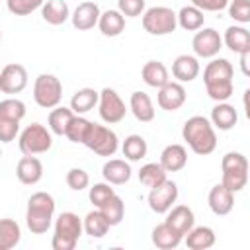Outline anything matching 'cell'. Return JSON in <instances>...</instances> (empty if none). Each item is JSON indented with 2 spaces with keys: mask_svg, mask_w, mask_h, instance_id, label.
Instances as JSON below:
<instances>
[{
  "mask_svg": "<svg viewBox=\"0 0 250 250\" xmlns=\"http://www.w3.org/2000/svg\"><path fill=\"white\" fill-rule=\"evenodd\" d=\"M232 76H234V68L227 59H215L211 62H207L205 70H203V82H205V90L207 96L215 102H227L232 96Z\"/></svg>",
  "mask_w": 250,
  "mask_h": 250,
  "instance_id": "1",
  "label": "cell"
},
{
  "mask_svg": "<svg viewBox=\"0 0 250 250\" xmlns=\"http://www.w3.org/2000/svg\"><path fill=\"white\" fill-rule=\"evenodd\" d=\"M182 137L188 143V146L199 154H211L217 146V135H215V127L211 125V121L203 115H193L189 117L184 127H182Z\"/></svg>",
  "mask_w": 250,
  "mask_h": 250,
  "instance_id": "2",
  "label": "cell"
},
{
  "mask_svg": "<svg viewBox=\"0 0 250 250\" xmlns=\"http://www.w3.org/2000/svg\"><path fill=\"white\" fill-rule=\"evenodd\" d=\"M55 215V199L47 191H37L27 199L25 225L33 234H43L49 230Z\"/></svg>",
  "mask_w": 250,
  "mask_h": 250,
  "instance_id": "3",
  "label": "cell"
},
{
  "mask_svg": "<svg viewBox=\"0 0 250 250\" xmlns=\"http://www.w3.org/2000/svg\"><path fill=\"white\" fill-rule=\"evenodd\" d=\"M82 221L76 213L64 211L55 221V234L51 240L53 250H72L82 234Z\"/></svg>",
  "mask_w": 250,
  "mask_h": 250,
  "instance_id": "4",
  "label": "cell"
},
{
  "mask_svg": "<svg viewBox=\"0 0 250 250\" xmlns=\"http://www.w3.org/2000/svg\"><path fill=\"white\" fill-rule=\"evenodd\" d=\"M223 180L221 184L232 193L240 191L248 184V160L242 152H227L221 160Z\"/></svg>",
  "mask_w": 250,
  "mask_h": 250,
  "instance_id": "5",
  "label": "cell"
},
{
  "mask_svg": "<svg viewBox=\"0 0 250 250\" xmlns=\"http://www.w3.org/2000/svg\"><path fill=\"white\" fill-rule=\"evenodd\" d=\"M82 145H86L98 156H113L117 152V148H119V139H117L115 131H111L109 127L98 125V123H90Z\"/></svg>",
  "mask_w": 250,
  "mask_h": 250,
  "instance_id": "6",
  "label": "cell"
},
{
  "mask_svg": "<svg viewBox=\"0 0 250 250\" xmlns=\"http://www.w3.org/2000/svg\"><path fill=\"white\" fill-rule=\"evenodd\" d=\"M62 84L55 74H39L33 82V100L43 109H53L61 104Z\"/></svg>",
  "mask_w": 250,
  "mask_h": 250,
  "instance_id": "7",
  "label": "cell"
},
{
  "mask_svg": "<svg viewBox=\"0 0 250 250\" xmlns=\"http://www.w3.org/2000/svg\"><path fill=\"white\" fill-rule=\"evenodd\" d=\"M20 150L23 154H43L53 146L51 131L41 123H31L20 133Z\"/></svg>",
  "mask_w": 250,
  "mask_h": 250,
  "instance_id": "8",
  "label": "cell"
},
{
  "mask_svg": "<svg viewBox=\"0 0 250 250\" xmlns=\"http://www.w3.org/2000/svg\"><path fill=\"white\" fill-rule=\"evenodd\" d=\"M143 27L150 35H168L178 27L176 12L166 6H154L143 12Z\"/></svg>",
  "mask_w": 250,
  "mask_h": 250,
  "instance_id": "9",
  "label": "cell"
},
{
  "mask_svg": "<svg viewBox=\"0 0 250 250\" xmlns=\"http://www.w3.org/2000/svg\"><path fill=\"white\" fill-rule=\"evenodd\" d=\"M98 105H100L98 111H100L102 121H105V123H109V125L119 123V121L125 117V113H127L123 100L119 98V94H117L113 88H104V90L100 92Z\"/></svg>",
  "mask_w": 250,
  "mask_h": 250,
  "instance_id": "10",
  "label": "cell"
},
{
  "mask_svg": "<svg viewBox=\"0 0 250 250\" xmlns=\"http://www.w3.org/2000/svg\"><path fill=\"white\" fill-rule=\"evenodd\" d=\"M191 47H193L195 57H199V59H213L223 49V39H221L219 31H215L213 27H201L193 35Z\"/></svg>",
  "mask_w": 250,
  "mask_h": 250,
  "instance_id": "11",
  "label": "cell"
},
{
  "mask_svg": "<svg viewBox=\"0 0 250 250\" xmlns=\"http://www.w3.org/2000/svg\"><path fill=\"white\" fill-rule=\"evenodd\" d=\"M178 199V186L172 180H164L162 184L150 188L148 191V207L154 213H166Z\"/></svg>",
  "mask_w": 250,
  "mask_h": 250,
  "instance_id": "12",
  "label": "cell"
},
{
  "mask_svg": "<svg viewBox=\"0 0 250 250\" xmlns=\"http://www.w3.org/2000/svg\"><path fill=\"white\" fill-rule=\"evenodd\" d=\"M27 86V70L25 66L12 62L0 70V92L2 94H20Z\"/></svg>",
  "mask_w": 250,
  "mask_h": 250,
  "instance_id": "13",
  "label": "cell"
},
{
  "mask_svg": "<svg viewBox=\"0 0 250 250\" xmlns=\"http://www.w3.org/2000/svg\"><path fill=\"white\" fill-rule=\"evenodd\" d=\"M156 102L164 111H176L186 104V88L182 82H166L162 88H158Z\"/></svg>",
  "mask_w": 250,
  "mask_h": 250,
  "instance_id": "14",
  "label": "cell"
},
{
  "mask_svg": "<svg viewBox=\"0 0 250 250\" xmlns=\"http://www.w3.org/2000/svg\"><path fill=\"white\" fill-rule=\"evenodd\" d=\"M100 6L96 2H80L74 12L70 14V20H72V25L78 29V31H88L92 29L94 25H98V20H100Z\"/></svg>",
  "mask_w": 250,
  "mask_h": 250,
  "instance_id": "15",
  "label": "cell"
},
{
  "mask_svg": "<svg viewBox=\"0 0 250 250\" xmlns=\"http://www.w3.org/2000/svg\"><path fill=\"white\" fill-rule=\"evenodd\" d=\"M207 203L215 215H219V217L229 215L234 207V193L230 189H227L223 184H217L211 188V191L207 195Z\"/></svg>",
  "mask_w": 250,
  "mask_h": 250,
  "instance_id": "16",
  "label": "cell"
},
{
  "mask_svg": "<svg viewBox=\"0 0 250 250\" xmlns=\"http://www.w3.org/2000/svg\"><path fill=\"white\" fill-rule=\"evenodd\" d=\"M16 176L25 186L37 184L43 178V164H41V160L35 158V156H31V154L21 156L20 162H18V166H16Z\"/></svg>",
  "mask_w": 250,
  "mask_h": 250,
  "instance_id": "17",
  "label": "cell"
},
{
  "mask_svg": "<svg viewBox=\"0 0 250 250\" xmlns=\"http://www.w3.org/2000/svg\"><path fill=\"white\" fill-rule=\"evenodd\" d=\"M102 176L111 186H123L131 180V166L121 158H109L102 168Z\"/></svg>",
  "mask_w": 250,
  "mask_h": 250,
  "instance_id": "18",
  "label": "cell"
},
{
  "mask_svg": "<svg viewBox=\"0 0 250 250\" xmlns=\"http://www.w3.org/2000/svg\"><path fill=\"white\" fill-rule=\"evenodd\" d=\"M199 74V61L193 55H180L172 62V76L178 82H191Z\"/></svg>",
  "mask_w": 250,
  "mask_h": 250,
  "instance_id": "19",
  "label": "cell"
},
{
  "mask_svg": "<svg viewBox=\"0 0 250 250\" xmlns=\"http://www.w3.org/2000/svg\"><path fill=\"white\" fill-rule=\"evenodd\" d=\"M166 221L174 230H178L182 236L195 225V217H193V211L188 207V205H172L168 211H166Z\"/></svg>",
  "mask_w": 250,
  "mask_h": 250,
  "instance_id": "20",
  "label": "cell"
},
{
  "mask_svg": "<svg viewBox=\"0 0 250 250\" xmlns=\"http://www.w3.org/2000/svg\"><path fill=\"white\" fill-rule=\"evenodd\" d=\"M223 43L236 55L250 53V31L244 25H230L225 31V37H221Z\"/></svg>",
  "mask_w": 250,
  "mask_h": 250,
  "instance_id": "21",
  "label": "cell"
},
{
  "mask_svg": "<svg viewBox=\"0 0 250 250\" xmlns=\"http://www.w3.org/2000/svg\"><path fill=\"white\" fill-rule=\"evenodd\" d=\"M238 121V113L234 109V105L227 104V102H217V105L211 109V125L217 127L219 131H229L236 125Z\"/></svg>",
  "mask_w": 250,
  "mask_h": 250,
  "instance_id": "22",
  "label": "cell"
},
{
  "mask_svg": "<svg viewBox=\"0 0 250 250\" xmlns=\"http://www.w3.org/2000/svg\"><path fill=\"white\" fill-rule=\"evenodd\" d=\"M188 164V150L182 145H168L160 152V166L166 172H180Z\"/></svg>",
  "mask_w": 250,
  "mask_h": 250,
  "instance_id": "23",
  "label": "cell"
},
{
  "mask_svg": "<svg viewBox=\"0 0 250 250\" xmlns=\"http://www.w3.org/2000/svg\"><path fill=\"white\" fill-rule=\"evenodd\" d=\"M129 109L135 115L137 121L141 123H148L154 119V105L152 100L148 98V94L145 92H133L131 100H129Z\"/></svg>",
  "mask_w": 250,
  "mask_h": 250,
  "instance_id": "24",
  "label": "cell"
},
{
  "mask_svg": "<svg viewBox=\"0 0 250 250\" xmlns=\"http://www.w3.org/2000/svg\"><path fill=\"white\" fill-rule=\"evenodd\" d=\"M182 234L174 230L168 223H160L152 229V244L160 250H172L182 242Z\"/></svg>",
  "mask_w": 250,
  "mask_h": 250,
  "instance_id": "25",
  "label": "cell"
},
{
  "mask_svg": "<svg viewBox=\"0 0 250 250\" xmlns=\"http://www.w3.org/2000/svg\"><path fill=\"white\" fill-rule=\"evenodd\" d=\"M184 236L189 250H207L215 244V232L211 227H191Z\"/></svg>",
  "mask_w": 250,
  "mask_h": 250,
  "instance_id": "26",
  "label": "cell"
},
{
  "mask_svg": "<svg viewBox=\"0 0 250 250\" xmlns=\"http://www.w3.org/2000/svg\"><path fill=\"white\" fill-rule=\"evenodd\" d=\"M141 76H143L145 84L150 86V88H162L166 82H170L168 68L160 61H148V62H145V66L141 70Z\"/></svg>",
  "mask_w": 250,
  "mask_h": 250,
  "instance_id": "27",
  "label": "cell"
},
{
  "mask_svg": "<svg viewBox=\"0 0 250 250\" xmlns=\"http://www.w3.org/2000/svg\"><path fill=\"white\" fill-rule=\"evenodd\" d=\"M98 27L105 37H117L125 29V16L119 10H105L100 14Z\"/></svg>",
  "mask_w": 250,
  "mask_h": 250,
  "instance_id": "28",
  "label": "cell"
},
{
  "mask_svg": "<svg viewBox=\"0 0 250 250\" xmlns=\"http://www.w3.org/2000/svg\"><path fill=\"white\" fill-rule=\"evenodd\" d=\"M41 16L51 25H61L70 18L68 4L64 0H47L41 6Z\"/></svg>",
  "mask_w": 250,
  "mask_h": 250,
  "instance_id": "29",
  "label": "cell"
},
{
  "mask_svg": "<svg viewBox=\"0 0 250 250\" xmlns=\"http://www.w3.org/2000/svg\"><path fill=\"white\" fill-rule=\"evenodd\" d=\"M98 98H100V92H96L94 88H80L70 98V109L76 115L88 113L98 105Z\"/></svg>",
  "mask_w": 250,
  "mask_h": 250,
  "instance_id": "30",
  "label": "cell"
},
{
  "mask_svg": "<svg viewBox=\"0 0 250 250\" xmlns=\"http://www.w3.org/2000/svg\"><path fill=\"white\" fill-rule=\"evenodd\" d=\"M176 21L182 29L186 31H197L203 27V21H205V16L199 8L195 6H184L178 14H176Z\"/></svg>",
  "mask_w": 250,
  "mask_h": 250,
  "instance_id": "31",
  "label": "cell"
},
{
  "mask_svg": "<svg viewBox=\"0 0 250 250\" xmlns=\"http://www.w3.org/2000/svg\"><path fill=\"white\" fill-rule=\"evenodd\" d=\"M76 113L70 109V107H64V105H57L51 109L49 117H47V123H49V131L55 133V135H64L70 119L74 117Z\"/></svg>",
  "mask_w": 250,
  "mask_h": 250,
  "instance_id": "32",
  "label": "cell"
},
{
  "mask_svg": "<svg viewBox=\"0 0 250 250\" xmlns=\"http://www.w3.org/2000/svg\"><path fill=\"white\" fill-rule=\"evenodd\" d=\"M98 209H100V213L104 215V219L107 221L109 227H115V225H119V223L123 221L125 203H123V199H121L119 195H115V193H113L105 203H102Z\"/></svg>",
  "mask_w": 250,
  "mask_h": 250,
  "instance_id": "33",
  "label": "cell"
},
{
  "mask_svg": "<svg viewBox=\"0 0 250 250\" xmlns=\"http://www.w3.org/2000/svg\"><path fill=\"white\" fill-rule=\"evenodd\" d=\"M21 238V229L14 219H0V250H10L18 246Z\"/></svg>",
  "mask_w": 250,
  "mask_h": 250,
  "instance_id": "34",
  "label": "cell"
},
{
  "mask_svg": "<svg viewBox=\"0 0 250 250\" xmlns=\"http://www.w3.org/2000/svg\"><path fill=\"white\" fill-rule=\"evenodd\" d=\"M121 150H123V156H125L127 160L139 162L141 158L146 156L148 146H146V141H145L141 135H129V137H125V141H123V145H121Z\"/></svg>",
  "mask_w": 250,
  "mask_h": 250,
  "instance_id": "35",
  "label": "cell"
},
{
  "mask_svg": "<svg viewBox=\"0 0 250 250\" xmlns=\"http://www.w3.org/2000/svg\"><path fill=\"white\" fill-rule=\"evenodd\" d=\"M82 229H84V232L90 234L92 238H102V236L107 234L109 225H107V221L104 219V215L100 213V209H96V211H90V213L84 217Z\"/></svg>",
  "mask_w": 250,
  "mask_h": 250,
  "instance_id": "36",
  "label": "cell"
},
{
  "mask_svg": "<svg viewBox=\"0 0 250 250\" xmlns=\"http://www.w3.org/2000/svg\"><path fill=\"white\" fill-rule=\"evenodd\" d=\"M164 180H166V170L160 166V162H148L139 170V182L146 188H154Z\"/></svg>",
  "mask_w": 250,
  "mask_h": 250,
  "instance_id": "37",
  "label": "cell"
},
{
  "mask_svg": "<svg viewBox=\"0 0 250 250\" xmlns=\"http://www.w3.org/2000/svg\"><path fill=\"white\" fill-rule=\"evenodd\" d=\"M0 117L21 121L25 117V104L18 98H6L0 102Z\"/></svg>",
  "mask_w": 250,
  "mask_h": 250,
  "instance_id": "38",
  "label": "cell"
},
{
  "mask_svg": "<svg viewBox=\"0 0 250 250\" xmlns=\"http://www.w3.org/2000/svg\"><path fill=\"white\" fill-rule=\"evenodd\" d=\"M90 123H92V121H88L86 117L74 115V117L70 119L68 127H66V131H64V137H66L68 141H72V143H82L84 137H86V131H88Z\"/></svg>",
  "mask_w": 250,
  "mask_h": 250,
  "instance_id": "39",
  "label": "cell"
},
{
  "mask_svg": "<svg viewBox=\"0 0 250 250\" xmlns=\"http://www.w3.org/2000/svg\"><path fill=\"white\" fill-rule=\"evenodd\" d=\"M45 0H6V8L14 16H29L43 6Z\"/></svg>",
  "mask_w": 250,
  "mask_h": 250,
  "instance_id": "40",
  "label": "cell"
},
{
  "mask_svg": "<svg viewBox=\"0 0 250 250\" xmlns=\"http://www.w3.org/2000/svg\"><path fill=\"white\" fill-rule=\"evenodd\" d=\"M229 6V16L238 21V23H248L250 21V0H230Z\"/></svg>",
  "mask_w": 250,
  "mask_h": 250,
  "instance_id": "41",
  "label": "cell"
},
{
  "mask_svg": "<svg viewBox=\"0 0 250 250\" xmlns=\"http://www.w3.org/2000/svg\"><path fill=\"white\" fill-rule=\"evenodd\" d=\"M66 186H68L70 189H74V191L86 189V188L90 186V176H88V172L82 170V168H70V170L66 172Z\"/></svg>",
  "mask_w": 250,
  "mask_h": 250,
  "instance_id": "42",
  "label": "cell"
},
{
  "mask_svg": "<svg viewBox=\"0 0 250 250\" xmlns=\"http://www.w3.org/2000/svg\"><path fill=\"white\" fill-rule=\"evenodd\" d=\"M115 191H113V188H111V184H94L92 188H90V191H88V197H90V201H92V205L94 207H100L102 203H105L111 195H113Z\"/></svg>",
  "mask_w": 250,
  "mask_h": 250,
  "instance_id": "43",
  "label": "cell"
},
{
  "mask_svg": "<svg viewBox=\"0 0 250 250\" xmlns=\"http://www.w3.org/2000/svg\"><path fill=\"white\" fill-rule=\"evenodd\" d=\"M117 10L125 18H137L145 12V0H117Z\"/></svg>",
  "mask_w": 250,
  "mask_h": 250,
  "instance_id": "44",
  "label": "cell"
},
{
  "mask_svg": "<svg viewBox=\"0 0 250 250\" xmlns=\"http://www.w3.org/2000/svg\"><path fill=\"white\" fill-rule=\"evenodd\" d=\"M20 133V121L0 117V143H12Z\"/></svg>",
  "mask_w": 250,
  "mask_h": 250,
  "instance_id": "45",
  "label": "cell"
},
{
  "mask_svg": "<svg viewBox=\"0 0 250 250\" xmlns=\"http://www.w3.org/2000/svg\"><path fill=\"white\" fill-rule=\"evenodd\" d=\"M229 0H191V6L199 8L201 12H221L225 10Z\"/></svg>",
  "mask_w": 250,
  "mask_h": 250,
  "instance_id": "46",
  "label": "cell"
},
{
  "mask_svg": "<svg viewBox=\"0 0 250 250\" xmlns=\"http://www.w3.org/2000/svg\"><path fill=\"white\" fill-rule=\"evenodd\" d=\"M248 57H250V53H242L240 55V68H242V74H250V70H248Z\"/></svg>",
  "mask_w": 250,
  "mask_h": 250,
  "instance_id": "47",
  "label": "cell"
},
{
  "mask_svg": "<svg viewBox=\"0 0 250 250\" xmlns=\"http://www.w3.org/2000/svg\"><path fill=\"white\" fill-rule=\"evenodd\" d=\"M0 41H2V33H0Z\"/></svg>",
  "mask_w": 250,
  "mask_h": 250,
  "instance_id": "48",
  "label": "cell"
},
{
  "mask_svg": "<svg viewBox=\"0 0 250 250\" xmlns=\"http://www.w3.org/2000/svg\"><path fill=\"white\" fill-rule=\"evenodd\" d=\"M0 156H2V150H0Z\"/></svg>",
  "mask_w": 250,
  "mask_h": 250,
  "instance_id": "49",
  "label": "cell"
}]
</instances>
